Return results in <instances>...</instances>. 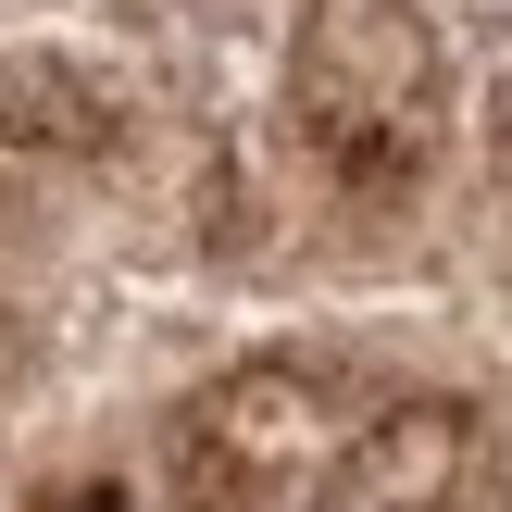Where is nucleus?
I'll use <instances>...</instances> for the list:
<instances>
[{
	"label": "nucleus",
	"mask_w": 512,
	"mask_h": 512,
	"mask_svg": "<svg viewBox=\"0 0 512 512\" xmlns=\"http://www.w3.org/2000/svg\"><path fill=\"white\" fill-rule=\"evenodd\" d=\"M0 512H512V0H0Z\"/></svg>",
	"instance_id": "nucleus-1"
}]
</instances>
